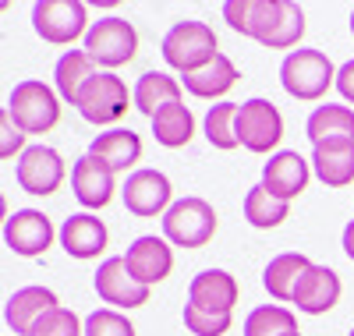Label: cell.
Returning a JSON list of instances; mask_svg holds the SVG:
<instances>
[{"label": "cell", "mask_w": 354, "mask_h": 336, "mask_svg": "<svg viewBox=\"0 0 354 336\" xmlns=\"http://www.w3.org/2000/svg\"><path fill=\"white\" fill-rule=\"evenodd\" d=\"M241 36H252L270 50H290L305 36V11L290 0H245Z\"/></svg>", "instance_id": "1"}, {"label": "cell", "mask_w": 354, "mask_h": 336, "mask_svg": "<svg viewBox=\"0 0 354 336\" xmlns=\"http://www.w3.org/2000/svg\"><path fill=\"white\" fill-rule=\"evenodd\" d=\"M280 85L287 96L315 103L337 85V68L322 50H290L280 64Z\"/></svg>", "instance_id": "2"}, {"label": "cell", "mask_w": 354, "mask_h": 336, "mask_svg": "<svg viewBox=\"0 0 354 336\" xmlns=\"http://www.w3.org/2000/svg\"><path fill=\"white\" fill-rule=\"evenodd\" d=\"M216 32L205 21H177L170 25V32L163 36V60L181 71V75H192V71H202L205 64L216 60Z\"/></svg>", "instance_id": "3"}, {"label": "cell", "mask_w": 354, "mask_h": 336, "mask_svg": "<svg viewBox=\"0 0 354 336\" xmlns=\"http://www.w3.org/2000/svg\"><path fill=\"white\" fill-rule=\"evenodd\" d=\"M8 117L25 135H46L61 120V96L50 85H43L36 78H25L8 96Z\"/></svg>", "instance_id": "4"}, {"label": "cell", "mask_w": 354, "mask_h": 336, "mask_svg": "<svg viewBox=\"0 0 354 336\" xmlns=\"http://www.w3.org/2000/svg\"><path fill=\"white\" fill-rule=\"evenodd\" d=\"M216 234V212L205 198H177L163 216V237L177 248H202Z\"/></svg>", "instance_id": "5"}, {"label": "cell", "mask_w": 354, "mask_h": 336, "mask_svg": "<svg viewBox=\"0 0 354 336\" xmlns=\"http://www.w3.org/2000/svg\"><path fill=\"white\" fill-rule=\"evenodd\" d=\"M32 28L43 43L71 46L78 36H88V8L82 0H39L32 8Z\"/></svg>", "instance_id": "6"}, {"label": "cell", "mask_w": 354, "mask_h": 336, "mask_svg": "<svg viewBox=\"0 0 354 336\" xmlns=\"http://www.w3.org/2000/svg\"><path fill=\"white\" fill-rule=\"evenodd\" d=\"M135 50H138V32L128 18H100L85 36V53L100 68L128 64V60H135Z\"/></svg>", "instance_id": "7"}, {"label": "cell", "mask_w": 354, "mask_h": 336, "mask_svg": "<svg viewBox=\"0 0 354 336\" xmlns=\"http://www.w3.org/2000/svg\"><path fill=\"white\" fill-rule=\"evenodd\" d=\"M128 103H135L128 96V85L117 75H110V71H100L93 82L82 88L78 113L88 120V124L103 128V124H117V120L128 113Z\"/></svg>", "instance_id": "8"}, {"label": "cell", "mask_w": 354, "mask_h": 336, "mask_svg": "<svg viewBox=\"0 0 354 336\" xmlns=\"http://www.w3.org/2000/svg\"><path fill=\"white\" fill-rule=\"evenodd\" d=\"M121 198H124V205H128L131 216L153 220V216H160V212L167 216V209L174 205V202H170V198H174V188H170L167 174L145 167V170L128 174L124 188H121Z\"/></svg>", "instance_id": "9"}, {"label": "cell", "mask_w": 354, "mask_h": 336, "mask_svg": "<svg viewBox=\"0 0 354 336\" xmlns=\"http://www.w3.org/2000/svg\"><path fill=\"white\" fill-rule=\"evenodd\" d=\"M64 160L61 152L50 149V145H28L21 152V160L15 167L18 177V188L28 195H53L57 188L64 185Z\"/></svg>", "instance_id": "10"}, {"label": "cell", "mask_w": 354, "mask_h": 336, "mask_svg": "<svg viewBox=\"0 0 354 336\" xmlns=\"http://www.w3.org/2000/svg\"><path fill=\"white\" fill-rule=\"evenodd\" d=\"M238 138L248 152H270L283 138V117L270 100H248L238 110Z\"/></svg>", "instance_id": "11"}, {"label": "cell", "mask_w": 354, "mask_h": 336, "mask_svg": "<svg viewBox=\"0 0 354 336\" xmlns=\"http://www.w3.org/2000/svg\"><path fill=\"white\" fill-rule=\"evenodd\" d=\"M96 294L100 301L113 304L117 312H128V308H142V304H149V287L138 283L128 265H124V255H113L106 259L100 269H96Z\"/></svg>", "instance_id": "12"}, {"label": "cell", "mask_w": 354, "mask_h": 336, "mask_svg": "<svg viewBox=\"0 0 354 336\" xmlns=\"http://www.w3.org/2000/svg\"><path fill=\"white\" fill-rule=\"evenodd\" d=\"M4 244L21 259H39L53 244V223L39 209H18L4 223Z\"/></svg>", "instance_id": "13"}, {"label": "cell", "mask_w": 354, "mask_h": 336, "mask_svg": "<svg viewBox=\"0 0 354 336\" xmlns=\"http://www.w3.org/2000/svg\"><path fill=\"white\" fill-rule=\"evenodd\" d=\"M124 265H128V272H131L138 283L153 287V283H160V280L170 277V269H174V248H170L167 237H156V234L135 237L128 244Z\"/></svg>", "instance_id": "14"}, {"label": "cell", "mask_w": 354, "mask_h": 336, "mask_svg": "<svg viewBox=\"0 0 354 336\" xmlns=\"http://www.w3.org/2000/svg\"><path fill=\"white\" fill-rule=\"evenodd\" d=\"M308 177H312V170H308L301 152L283 149L277 156H270V163L262 167V188L280 202H290L308 188Z\"/></svg>", "instance_id": "15"}, {"label": "cell", "mask_w": 354, "mask_h": 336, "mask_svg": "<svg viewBox=\"0 0 354 336\" xmlns=\"http://www.w3.org/2000/svg\"><path fill=\"white\" fill-rule=\"evenodd\" d=\"M188 304L198 312L230 315L234 304H238V280H234L227 269H205L188 287Z\"/></svg>", "instance_id": "16"}, {"label": "cell", "mask_w": 354, "mask_h": 336, "mask_svg": "<svg viewBox=\"0 0 354 336\" xmlns=\"http://www.w3.org/2000/svg\"><path fill=\"white\" fill-rule=\"evenodd\" d=\"M340 277L330 269V265H308L305 269V277L298 280V290H294V301L290 304H298V312L305 315H326L333 304L340 301Z\"/></svg>", "instance_id": "17"}, {"label": "cell", "mask_w": 354, "mask_h": 336, "mask_svg": "<svg viewBox=\"0 0 354 336\" xmlns=\"http://www.w3.org/2000/svg\"><path fill=\"white\" fill-rule=\"evenodd\" d=\"M312 167L315 177L326 188L354 185V138H330L312 145Z\"/></svg>", "instance_id": "18"}, {"label": "cell", "mask_w": 354, "mask_h": 336, "mask_svg": "<svg viewBox=\"0 0 354 336\" xmlns=\"http://www.w3.org/2000/svg\"><path fill=\"white\" fill-rule=\"evenodd\" d=\"M71 188H75V198L85 209H103V205H110V198L117 192L113 188V170L85 152V156L75 160V167H71Z\"/></svg>", "instance_id": "19"}, {"label": "cell", "mask_w": 354, "mask_h": 336, "mask_svg": "<svg viewBox=\"0 0 354 336\" xmlns=\"http://www.w3.org/2000/svg\"><path fill=\"white\" fill-rule=\"evenodd\" d=\"M53 308H61V301H57L53 290H46V287H21L4 304V322H8L11 333H25L28 336L36 329V322L43 315H50Z\"/></svg>", "instance_id": "20"}, {"label": "cell", "mask_w": 354, "mask_h": 336, "mask_svg": "<svg viewBox=\"0 0 354 336\" xmlns=\"http://www.w3.org/2000/svg\"><path fill=\"white\" fill-rule=\"evenodd\" d=\"M61 248L71 259H96L106 252V227L100 216L93 212H78V216H68L61 227Z\"/></svg>", "instance_id": "21"}, {"label": "cell", "mask_w": 354, "mask_h": 336, "mask_svg": "<svg viewBox=\"0 0 354 336\" xmlns=\"http://www.w3.org/2000/svg\"><path fill=\"white\" fill-rule=\"evenodd\" d=\"M88 156H96L100 163H106L113 174L117 170H131L138 163V156H142V138L131 128H113V131L93 138Z\"/></svg>", "instance_id": "22"}, {"label": "cell", "mask_w": 354, "mask_h": 336, "mask_svg": "<svg viewBox=\"0 0 354 336\" xmlns=\"http://www.w3.org/2000/svg\"><path fill=\"white\" fill-rule=\"evenodd\" d=\"M100 71H96V60L88 57L85 50H68L61 60H57V68H53V85H57V96H61L64 103L78 106V96H82V88L93 82Z\"/></svg>", "instance_id": "23"}, {"label": "cell", "mask_w": 354, "mask_h": 336, "mask_svg": "<svg viewBox=\"0 0 354 336\" xmlns=\"http://www.w3.org/2000/svg\"><path fill=\"white\" fill-rule=\"evenodd\" d=\"M131 100H135V110H142L145 117L153 120L163 106L181 103V82L170 78L167 71H145V75L135 82Z\"/></svg>", "instance_id": "24"}, {"label": "cell", "mask_w": 354, "mask_h": 336, "mask_svg": "<svg viewBox=\"0 0 354 336\" xmlns=\"http://www.w3.org/2000/svg\"><path fill=\"white\" fill-rule=\"evenodd\" d=\"M308 265H312L308 255H301V252H283V255L270 259V265H266V272H262V287L270 290V297H277V301H294L298 280L305 277Z\"/></svg>", "instance_id": "25"}, {"label": "cell", "mask_w": 354, "mask_h": 336, "mask_svg": "<svg viewBox=\"0 0 354 336\" xmlns=\"http://www.w3.org/2000/svg\"><path fill=\"white\" fill-rule=\"evenodd\" d=\"M234 82H238V68H234V60L227 53H216V60H213V64H205L202 71L185 75V88L192 96H198V100H220V96H227L234 88Z\"/></svg>", "instance_id": "26"}, {"label": "cell", "mask_w": 354, "mask_h": 336, "mask_svg": "<svg viewBox=\"0 0 354 336\" xmlns=\"http://www.w3.org/2000/svg\"><path fill=\"white\" fill-rule=\"evenodd\" d=\"M305 135L315 142H330V138H354V110L351 106H315L305 120Z\"/></svg>", "instance_id": "27"}, {"label": "cell", "mask_w": 354, "mask_h": 336, "mask_svg": "<svg viewBox=\"0 0 354 336\" xmlns=\"http://www.w3.org/2000/svg\"><path fill=\"white\" fill-rule=\"evenodd\" d=\"M153 135L163 149H181L195 135V117L185 103H170L153 117Z\"/></svg>", "instance_id": "28"}, {"label": "cell", "mask_w": 354, "mask_h": 336, "mask_svg": "<svg viewBox=\"0 0 354 336\" xmlns=\"http://www.w3.org/2000/svg\"><path fill=\"white\" fill-rule=\"evenodd\" d=\"M287 216H290V202L273 198L262 185H255V188L245 195V220H248L252 227H259V230H273V227H280Z\"/></svg>", "instance_id": "29"}, {"label": "cell", "mask_w": 354, "mask_h": 336, "mask_svg": "<svg viewBox=\"0 0 354 336\" xmlns=\"http://www.w3.org/2000/svg\"><path fill=\"white\" fill-rule=\"evenodd\" d=\"M238 110H241V103L209 106V113H205V138H209V145H216L223 152L241 145V138H238Z\"/></svg>", "instance_id": "30"}, {"label": "cell", "mask_w": 354, "mask_h": 336, "mask_svg": "<svg viewBox=\"0 0 354 336\" xmlns=\"http://www.w3.org/2000/svg\"><path fill=\"white\" fill-rule=\"evenodd\" d=\"M294 329H298V319L283 304H262L245 319V336H287Z\"/></svg>", "instance_id": "31"}, {"label": "cell", "mask_w": 354, "mask_h": 336, "mask_svg": "<svg viewBox=\"0 0 354 336\" xmlns=\"http://www.w3.org/2000/svg\"><path fill=\"white\" fill-rule=\"evenodd\" d=\"M85 336H135V326L117 308H100L85 319Z\"/></svg>", "instance_id": "32"}, {"label": "cell", "mask_w": 354, "mask_h": 336, "mask_svg": "<svg viewBox=\"0 0 354 336\" xmlns=\"http://www.w3.org/2000/svg\"><path fill=\"white\" fill-rule=\"evenodd\" d=\"M28 336H85V322H78L71 308H53L36 322V329Z\"/></svg>", "instance_id": "33"}, {"label": "cell", "mask_w": 354, "mask_h": 336, "mask_svg": "<svg viewBox=\"0 0 354 336\" xmlns=\"http://www.w3.org/2000/svg\"><path fill=\"white\" fill-rule=\"evenodd\" d=\"M185 326L195 336H223L230 329V315H213V312H198L192 304H185Z\"/></svg>", "instance_id": "34"}, {"label": "cell", "mask_w": 354, "mask_h": 336, "mask_svg": "<svg viewBox=\"0 0 354 336\" xmlns=\"http://www.w3.org/2000/svg\"><path fill=\"white\" fill-rule=\"evenodd\" d=\"M0 124H4V145H0V156H4V160H11L15 152L21 149V142H25V131H21V128L15 124V120L8 117V110L0 113Z\"/></svg>", "instance_id": "35"}, {"label": "cell", "mask_w": 354, "mask_h": 336, "mask_svg": "<svg viewBox=\"0 0 354 336\" xmlns=\"http://www.w3.org/2000/svg\"><path fill=\"white\" fill-rule=\"evenodd\" d=\"M337 93L347 103H354V60H347V64L337 68Z\"/></svg>", "instance_id": "36"}, {"label": "cell", "mask_w": 354, "mask_h": 336, "mask_svg": "<svg viewBox=\"0 0 354 336\" xmlns=\"http://www.w3.org/2000/svg\"><path fill=\"white\" fill-rule=\"evenodd\" d=\"M344 252H347V259L354 262V220L344 227Z\"/></svg>", "instance_id": "37"}, {"label": "cell", "mask_w": 354, "mask_h": 336, "mask_svg": "<svg viewBox=\"0 0 354 336\" xmlns=\"http://www.w3.org/2000/svg\"><path fill=\"white\" fill-rule=\"evenodd\" d=\"M351 32H354V11H351Z\"/></svg>", "instance_id": "38"}, {"label": "cell", "mask_w": 354, "mask_h": 336, "mask_svg": "<svg viewBox=\"0 0 354 336\" xmlns=\"http://www.w3.org/2000/svg\"><path fill=\"white\" fill-rule=\"evenodd\" d=\"M287 336H301V333H298V329H294V333H287Z\"/></svg>", "instance_id": "39"}, {"label": "cell", "mask_w": 354, "mask_h": 336, "mask_svg": "<svg viewBox=\"0 0 354 336\" xmlns=\"http://www.w3.org/2000/svg\"><path fill=\"white\" fill-rule=\"evenodd\" d=\"M351 336H354V329H351Z\"/></svg>", "instance_id": "40"}]
</instances>
